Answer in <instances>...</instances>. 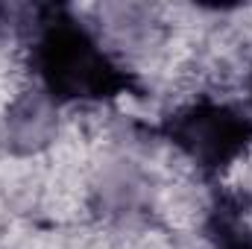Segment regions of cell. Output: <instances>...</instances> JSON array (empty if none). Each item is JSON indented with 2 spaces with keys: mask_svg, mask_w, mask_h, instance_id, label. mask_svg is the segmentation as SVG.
I'll use <instances>...</instances> for the list:
<instances>
[{
  "mask_svg": "<svg viewBox=\"0 0 252 249\" xmlns=\"http://www.w3.org/2000/svg\"><path fill=\"white\" fill-rule=\"evenodd\" d=\"M153 132L205 179H217L252 147V115L214 97H196L164 115Z\"/></svg>",
  "mask_w": 252,
  "mask_h": 249,
  "instance_id": "cell-2",
  "label": "cell"
},
{
  "mask_svg": "<svg viewBox=\"0 0 252 249\" xmlns=\"http://www.w3.org/2000/svg\"><path fill=\"white\" fill-rule=\"evenodd\" d=\"M3 15H6V6H0V27H3Z\"/></svg>",
  "mask_w": 252,
  "mask_h": 249,
  "instance_id": "cell-5",
  "label": "cell"
},
{
  "mask_svg": "<svg viewBox=\"0 0 252 249\" xmlns=\"http://www.w3.org/2000/svg\"><path fill=\"white\" fill-rule=\"evenodd\" d=\"M205 241L211 249H252V232L241 220V208L232 196H214L205 217Z\"/></svg>",
  "mask_w": 252,
  "mask_h": 249,
  "instance_id": "cell-3",
  "label": "cell"
},
{
  "mask_svg": "<svg viewBox=\"0 0 252 249\" xmlns=\"http://www.w3.org/2000/svg\"><path fill=\"white\" fill-rule=\"evenodd\" d=\"M247 91H250V106H252V67H250V76H247Z\"/></svg>",
  "mask_w": 252,
  "mask_h": 249,
  "instance_id": "cell-4",
  "label": "cell"
},
{
  "mask_svg": "<svg viewBox=\"0 0 252 249\" xmlns=\"http://www.w3.org/2000/svg\"><path fill=\"white\" fill-rule=\"evenodd\" d=\"M27 12L30 67L38 94L53 106L112 103L126 94H141L138 76L118 62L64 3H41Z\"/></svg>",
  "mask_w": 252,
  "mask_h": 249,
  "instance_id": "cell-1",
  "label": "cell"
}]
</instances>
